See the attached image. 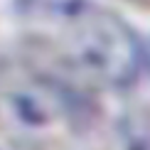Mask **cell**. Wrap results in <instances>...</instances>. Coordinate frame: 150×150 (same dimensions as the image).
<instances>
[{
  "label": "cell",
  "instance_id": "cell-3",
  "mask_svg": "<svg viewBox=\"0 0 150 150\" xmlns=\"http://www.w3.org/2000/svg\"><path fill=\"white\" fill-rule=\"evenodd\" d=\"M0 150H35V148L17 135H0Z\"/></svg>",
  "mask_w": 150,
  "mask_h": 150
},
{
  "label": "cell",
  "instance_id": "cell-1",
  "mask_svg": "<svg viewBox=\"0 0 150 150\" xmlns=\"http://www.w3.org/2000/svg\"><path fill=\"white\" fill-rule=\"evenodd\" d=\"M64 27V59L76 74L106 86H121L135 76L140 47L121 20L89 10Z\"/></svg>",
  "mask_w": 150,
  "mask_h": 150
},
{
  "label": "cell",
  "instance_id": "cell-2",
  "mask_svg": "<svg viewBox=\"0 0 150 150\" xmlns=\"http://www.w3.org/2000/svg\"><path fill=\"white\" fill-rule=\"evenodd\" d=\"M67 96L45 79L22 76L0 86V118L20 133V138L59 128L67 121Z\"/></svg>",
  "mask_w": 150,
  "mask_h": 150
}]
</instances>
